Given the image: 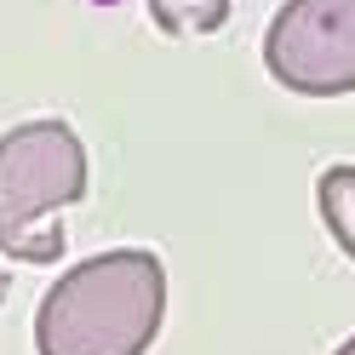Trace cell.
<instances>
[{
  "label": "cell",
  "instance_id": "obj_4",
  "mask_svg": "<svg viewBox=\"0 0 355 355\" xmlns=\"http://www.w3.org/2000/svg\"><path fill=\"white\" fill-rule=\"evenodd\" d=\"M315 207H321L332 247L344 258H355V166H327L315 178Z\"/></svg>",
  "mask_w": 355,
  "mask_h": 355
},
{
  "label": "cell",
  "instance_id": "obj_7",
  "mask_svg": "<svg viewBox=\"0 0 355 355\" xmlns=\"http://www.w3.org/2000/svg\"><path fill=\"white\" fill-rule=\"evenodd\" d=\"M6 293H12V275H6V270H0V304H6Z\"/></svg>",
  "mask_w": 355,
  "mask_h": 355
},
{
  "label": "cell",
  "instance_id": "obj_1",
  "mask_svg": "<svg viewBox=\"0 0 355 355\" xmlns=\"http://www.w3.org/2000/svg\"><path fill=\"white\" fill-rule=\"evenodd\" d=\"M166 321V263L115 247L63 270L35 304V355H149Z\"/></svg>",
  "mask_w": 355,
  "mask_h": 355
},
{
  "label": "cell",
  "instance_id": "obj_6",
  "mask_svg": "<svg viewBox=\"0 0 355 355\" xmlns=\"http://www.w3.org/2000/svg\"><path fill=\"white\" fill-rule=\"evenodd\" d=\"M332 355H355V332H349V338H344L338 349H332Z\"/></svg>",
  "mask_w": 355,
  "mask_h": 355
},
{
  "label": "cell",
  "instance_id": "obj_3",
  "mask_svg": "<svg viewBox=\"0 0 355 355\" xmlns=\"http://www.w3.org/2000/svg\"><path fill=\"white\" fill-rule=\"evenodd\" d=\"M263 69L298 98H349L355 0H286L263 29Z\"/></svg>",
  "mask_w": 355,
  "mask_h": 355
},
{
  "label": "cell",
  "instance_id": "obj_5",
  "mask_svg": "<svg viewBox=\"0 0 355 355\" xmlns=\"http://www.w3.org/2000/svg\"><path fill=\"white\" fill-rule=\"evenodd\" d=\"M161 35H212L230 24V0H144Z\"/></svg>",
  "mask_w": 355,
  "mask_h": 355
},
{
  "label": "cell",
  "instance_id": "obj_2",
  "mask_svg": "<svg viewBox=\"0 0 355 355\" xmlns=\"http://www.w3.org/2000/svg\"><path fill=\"white\" fill-rule=\"evenodd\" d=\"M92 161L69 121H24L0 132V258L12 263H58L63 207L86 201Z\"/></svg>",
  "mask_w": 355,
  "mask_h": 355
}]
</instances>
